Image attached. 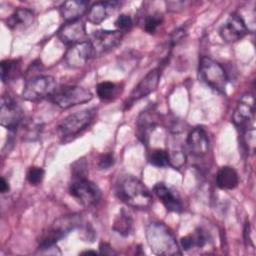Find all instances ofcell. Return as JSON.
I'll use <instances>...</instances> for the list:
<instances>
[{"instance_id":"obj_13","label":"cell","mask_w":256,"mask_h":256,"mask_svg":"<svg viewBox=\"0 0 256 256\" xmlns=\"http://www.w3.org/2000/svg\"><path fill=\"white\" fill-rule=\"evenodd\" d=\"M91 58H93V53L90 41L72 45L65 54L66 64L73 69L84 67Z\"/></svg>"},{"instance_id":"obj_18","label":"cell","mask_w":256,"mask_h":256,"mask_svg":"<svg viewBox=\"0 0 256 256\" xmlns=\"http://www.w3.org/2000/svg\"><path fill=\"white\" fill-rule=\"evenodd\" d=\"M89 2L84 0H70L60 6V14L66 22L81 20L89 10Z\"/></svg>"},{"instance_id":"obj_7","label":"cell","mask_w":256,"mask_h":256,"mask_svg":"<svg viewBox=\"0 0 256 256\" xmlns=\"http://www.w3.org/2000/svg\"><path fill=\"white\" fill-rule=\"evenodd\" d=\"M93 117L94 113L91 110H83L70 114L57 126V134L63 139L76 136L91 124Z\"/></svg>"},{"instance_id":"obj_26","label":"cell","mask_w":256,"mask_h":256,"mask_svg":"<svg viewBox=\"0 0 256 256\" xmlns=\"http://www.w3.org/2000/svg\"><path fill=\"white\" fill-rule=\"evenodd\" d=\"M163 23V16L160 13H153L148 15L144 20V30L148 34H155L158 28Z\"/></svg>"},{"instance_id":"obj_35","label":"cell","mask_w":256,"mask_h":256,"mask_svg":"<svg viewBox=\"0 0 256 256\" xmlns=\"http://www.w3.org/2000/svg\"><path fill=\"white\" fill-rule=\"evenodd\" d=\"M9 190H10V186H9L8 181H7L5 178L2 177L1 180H0V191H1V193H2V194H5V193H7Z\"/></svg>"},{"instance_id":"obj_27","label":"cell","mask_w":256,"mask_h":256,"mask_svg":"<svg viewBox=\"0 0 256 256\" xmlns=\"http://www.w3.org/2000/svg\"><path fill=\"white\" fill-rule=\"evenodd\" d=\"M150 163L156 167L164 168L170 165L169 153L163 149H156L151 153Z\"/></svg>"},{"instance_id":"obj_2","label":"cell","mask_w":256,"mask_h":256,"mask_svg":"<svg viewBox=\"0 0 256 256\" xmlns=\"http://www.w3.org/2000/svg\"><path fill=\"white\" fill-rule=\"evenodd\" d=\"M146 239L151 251L156 255L171 256L181 254L173 232L164 223H150L146 227Z\"/></svg>"},{"instance_id":"obj_5","label":"cell","mask_w":256,"mask_h":256,"mask_svg":"<svg viewBox=\"0 0 256 256\" xmlns=\"http://www.w3.org/2000/svg\"><path fill=\"white\" fill-rule=\"evenodd\" d=\"M93 94L90 90L81 86H65L56 91L51 96V101L62 109H69L71 107L81 105L91 101Z\"/></svg>"},{"instance_id":"obj_20","label":"cell","mask_w":256,"mask_h":256,"mask_svg":"<svg viewBox=\"0 0 256 256\" xmlns=\"http://www.w3.org/2000/svg\"><path fill=\"white\" fill-rule=\"evenodd\" d=\"M34 12L27 8L17 9L6 20V26L11 30H17L19 28H27L34 22Z\"/></svg>"},{"instance_id":"obj_29","label":"cell","mask_w":256,"mask_h":256,"mask_svg":"<svg viewBox=\"0 0 256 256\" xmlns=\"http://www.w3.org/2000/svg\"><path fill=\"white\" fill-rule=\"evenodd\" d=\"M132 26H133V20L131 16L127 14L120 15L115 21V27L117 28L118 31L122 33L129 31Z\"/></svg>"},{"instance_id":"obj_25","label":"cell","mask_w":256,"mask_h":256,"mask_svg":"<svg viewBox=\"0 0 256 256\" xmlns=\"http://www.w3.org/2000/svg\"><path fill=\"white\" fill-rule=\"evenodd\" d=\"M97 95L101 100H112L115 98L118 94L119 91V86L113 82L110 81H105L101 82L97 85L96 88Z\"/></svg>"},{"instance_id":"obj_17","label":"cell","mask_w":256,"mask_h":256,"mask_svg":"<svg viewBox=\"0 0 256 256\" xmlns=\"http://www.w3.org/2000/svg\"><path fill=\"white\" fill-rule=\"evenodd\" d=\"M187 146L195 156H204L208 153L210 141L207 132L202 127L194 128L187 137Z\"/></svg>"},{"instance_id":"obj_30","label":"cell","mask_w":256,"mask_h":256,"mask_svg":"<svg viewBox=\"0 0 256 256\" xmlns=\"http://www.w3.org/2000/svg\"><path fill=\"white\" fill-rule=\"evenodd\" d=\"M115 163V158L112 153H106L101 155L98 161V168L100 170H108L110 169Z\"/></svg>"},{"instance_id":"obj_10","label":"cell","mask_w":256,"mask_h":256,"mask_svg":"<svg viewBox=\"0 0 256 256\" xmlns=\"http://www.w3.org/2000/svg\"><path fill=\"white\" fill-rule=\"evenodd\" d=\"M122 39L123 33L118 30L95 31L90 40L93 57H100L103 54L112 51L121 43Z\"/></svg>"},{"instance_id":"obj_3","label":"cell","mask_w":256,"mask_h":256,"mask_svg":"<svg viewBox=\"0 0 256 256\" xmlns=\"http://www.w3.org/2000/svg\"><path fill=\"white\" fill-rule=\"evenodd\" d=\"M81 225V218L79 215H66L56 219L48 230L42 235L39 243L40 250H46L54 245L71 231L75 230Z\"/></svg>"},{"instance_id":"obj_22","label":"cell","mask_w":256,"mask_h":256,"mask_svg":"<svg viewBox=\"0 0 256 256\" xmlns=\"http://www.w3.org/2000/svg\"><path fill=\"white\" fill-rule=\"evenodd\" d=\"M207 242L208 237L206 232L203 229L198 228L192 234L183 237L180 241V245L184 251H189L193 248H202Z\"/></svg>"},{"instance_id":"obj_24","label":"cell","mask_w":256,"mask_h":256,"mask_svg":"<svg viewBox=\"0 0 256 256\" xmlns=\"http://www.w3.org/2000/svg\"><path fill=\"white\" fill-rule=\"evenodd\" d=\"M21 64L19 60H4L0 64V74L3 83L17 79L20 75Z\"/></svg>"},{"instance_id":"obj_16","label":"cell","mask_w":256,"mask_h":256,"mask_svg":"<svg viewBox=\"0 0 256 256\" xmlns=\"http://www.w3.org/2000/svg\"><path fill=\"white\" fill-rule=\"evenodd\" d=\"M153 191L167 211L175 213H180L183 211L184 206L178 194L171 188L167 187L164 183H157L154 186Z\"/></svg>"},{"instance_id":"obj_33","label":"cell","mask_w":256,"mask_h":256,"mask_svg":"<svg viewBox=\"0 0 256 256\" xmlns=\"http://www.w3.org/2000/svg\"><path fill=\"white\" fill-rule=\"evenodd\" d=\"M185 35V31L183 29H178L176 31H174V33L172 34L171 36V42H172V45H175L177 44Z\"/></svg>"},{"instance_id":"obj_6","label":"cell","mask_w":256,"mask_h":256,"mask_svg":"<svg viewBox=\"0 0 256 256\" xmlns=\"http://www.w3.org/2000/svg\"><path fill=\"white\" fill-rule=\"evenodd\" d=\"M56 80L49 75H39L29 79L22 91V97L26 101L37 102L51 97L56 91Z\"/></svg>"},{"instance_id":"obj_28","label":"cell","mask_w":256,"mask_h":256,"mask_svg":"<svg viewBox=\"0 0 256 256\" xmlns=\"http://www.w3.org/2000/svg\"><path fill=\"white\" fill-rule=\"evenodd\" d=\"M45 176V170L41 167H31L27 172V180L30 185L36 186L42 183Z\"/></svg>"},{"instance_id":"obj_15","label":"cell","mask_w":256,"mask_h":256,"mask_svg":"<svg viewBox=\"0 0 256 256\" xmlns=\"http://www.w3.org/2000/svg\"><path fill=\"white\" fill-rule=\"evenodd\" d=\"M254 120V101L252 96H244L238 103L234 114L233 122L234 124L243 129H250Z\"/></svg>"},{"instance_id":"obj_36","label":"cell","mask_w":256,"mask_h":256,"mask_svg":"<svg viewBox=\"0 0 256 256\" xmlns=\"http://www.w3.org/2000/svg\"><path fill=\"white\" fill-rule=\"evenodd\" d=\"M81 254H92V255H96L97 254V252L96 251H84V252H82Z\"/></svg>"},{"instance_id":"obj_32","label":"cell","mask_w":256,"mask_h":256,"mask_svg":"<svg viewBox=\"0 0 256 256\" xmlns=\"http://www.w3.org/2000/svg\"><path fill=\"white\" fill-rule=\"evenodd\" d=\"M188 2L186 1H168L166 2L167 10L170 12H180L185 9Z\"/></svg>"},{"instance_id":"obj_19","label":"cell","mask_w":256,"mask_h":256,"mask_svg":"<svg viewBox=\"0 0 256 256\" xmlns=\"http://www.w3.org/2000/svg\"><path fill=\"white\" fill-rule=\"evenodd\" d=\"M118 2H96L87 12V19L93 25H99L105 21L111 12L117 9Z\"/></svg>"},{"instance_id":"obj_9","label":"cell","mask_w":256,"mask_h":256,"mask_svg":"<svg viewBox=\"0 0 256 256\" xmlns=\"http://www.w3.org/2000/svg\"><path fill=\"white\" fill-rule=\"evenodd\" d=\"M24 120L21 105L10 95H3L0 106V123L9 131L14 132Z\"/></svg>"},{"instance_id":"obj_8","label":"cell","mask_w":256,"mask_h":256,"mask_svg":"<svg viewBox=\"0 0 256 256\" xmlns=\"http://www.w3.org/2000/svg\"><path fill=\"white\" fill-rule=\"evenodd\" d=\"M71 196L83 206H93L97 204L102 197L100 188L87 178H77L69 187Z\"/></svg>"},{"instance_id":"obj_12","label":"cell","mask_w":256,"mask_h":256,"mask_svg":"<svg viewBox=\"0 0 256 256\" xmlns=\"http://www.w3.org/2000/svg\"><path fill=\"white\" fill-rule=\"evenodd\" d=\"M159 81H160L159 69H153L150 72H148L147 75L132 90L129 98L125 103L126 109L130 108L135 102L139 101L140 99L154 92L159 85Z\"/></svg>"},{"instance_id":"obj_1","label":"cell","mask_w":256,"mask_h":256,"mask_svg":"<svg viewBox=\"0 0 256 256\" xmlns=\"http://www.w3.org/2000/svg\"><path fill=\"white\" fill-rule=\"evenodd\" d=\"M116 193L124 204L134 209L147 210L153 204L149 189L138 178L131 175H126L119 180Z\"/></svg>"},{"instance_id":"obj_11","label":"cell","mask_w":256,"mask_h":256,"mask_svg":"<svg viewBox=\"0 0 256 256\" xmlns=\"http://www.w3.org/2000/svg\"><path fill=\"white\" fill-rule=\"evenodd\" d=\"M249 29L241 15L233 13L222 24L219 30L221 38L227 43H234L244 38Z\"/></svg>"},{"instance_id":"obj_31","label":"cell","mask_w":256,"mask_h":256,"mask_svg":"<svg viewBox=\"0 0 256 256\" xmlns=\"http://www.w3.org/2000/svg\"><path fill=\"white\" fill-rule=\"evenodd\" d=\"M72 171H73V177L74 179H77V178H86V163L84 160H78L76 163H74L73 165V168H72Z\"/></svg>"},{"instance_id":"obj_23","label":"cell","mask_w":256,"mask_h":256,"mask_svg":"<svg viewBox=\"0 0 256 256\" xmlns=\"http://www.w3.org/2000/svg\"><path fill=\"white\" fill-rule=\"evenodd\" d=\"M133 223L131 215L125 209H122L114 220L113 230L122 237H128L133 231Z\"/></svg>"},{"instance_id":"obj_4","label":"cell","mask_w":256,"mask_h":256,"mask_svg":"<svg viewBox=\"0 0 256 256\" xmlns=\"http://www.w3.org/2000/svg\"><path fill=\"white\" fill-rule=\"evenodd\" d=\"M200 79L213 90L225 94L227 87V74L221 64L209 57H202L199 62Z\"/></svg>"},{"instance_id":"obj_21","label":"cell","mask_w":256,"mask_h":256,"mask_svg":"<svg viewBox=\"0 0 256 256\" xmlns=\"http://www.w3.org/2000/svg\"><path fill=\"white\" fill-rule=\"evenodd\" d=\"M216 184L222 190H233L239 184L237 171L230 166L222 167L216 177Z\"/></svg>"},{"instance_id":"obj_14","label":"cell","mask_w":256,"mask_h":256,"mask_svg":"<svg viewBox=\"0 0 256 256\" xmlns=\"http://www.w3.org/2000/svg\"><path fill=\"white\" fill-rule=\"evenodd\" d=\"M58 37L66 44H78L87 41L85 23L82 20L66 22L58 31Z\"/></svg>"},{"instance_id":"obj_34","label":"cell","mask_w":256,"mask_h":256,"mask_svg":"<svg viewBox=\"0 0 256 256\" xmlns=\"http://www.w3.org/2000/svg\"><path fill=\"white\" fill-rule=\"evenodd\" d=\"M99 249H100V253H101V254H105V255L116 254V253L113 251L112 247H111L109 244H107V243H101L100 246H99Z\"/></svg>"}]
</instances>
